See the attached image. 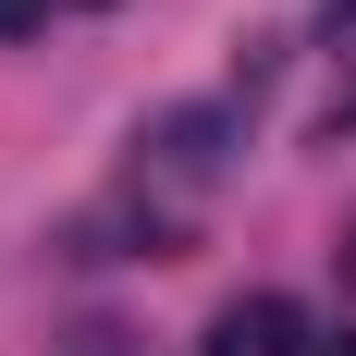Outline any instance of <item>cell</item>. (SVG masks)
<instances>
[{"instance_id":"1","label":"cell","mask_w":356,"mask_h":356,"mask_svg":"<svg viewBox=\"0 0 356 356\" xmlns=\"http://www.w3.org/2000/svg\"><path fill=\"white\" fill-rule=\"evenodd\" d=\"M209 356H320V332H307L295 295H234L209 320Z\"/></svg>"},{"instance_id":"2","label":"cell","mask_w":356,"mask_h":356,"mask_svg":"<svg viewBox=\"0 0 356 356\" xmlns=\"http://www.w3.org/2000/svg\"><path fill=\"white\" fill-rule=\"evenodd\" d=\"M49 25V0H0V37H37Z\"/></svg>"},{"instance_id":"3","label":"cell","mask_w":356,"mask_h":356,"mask_svg":"<svg viewBox=\"0 0 356 356\" xmlns=\"http://www.w3.org/2000/svg\"><path fill=\"white\" fill-rule=\"evenodd\" d=\"M320 25H332V37H356V0H320Z\"/></svg>"},{"instance_id":"4","label":"cell","mask_w":356,"mask_h":356,"mask_svg":"<svg viewBox=\"0 0 356 356\" xmlns=\"http://www.w3.org/2000/svg\"><path fill=\"white\" fill-rule=\"evenodd\" d=\"M320 356H356V332H320Z\"/></svg>"},{"instance_id":"5","label":"cell","mask_w":356,"mask_h":356,"mask_svg":"<svg viewBox=\"0 0 356 356\" xmlns=\"http://www.w3.org/2000/svg\"><path fill=\"white\" fill-rule=\"evenodd\" d=\"M332 258H344V283H356V221H344V246H332Z\"/></svg>"}]
</instances>
